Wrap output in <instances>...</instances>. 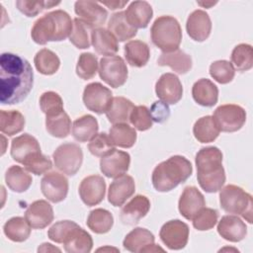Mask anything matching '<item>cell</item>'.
Here are the masks:
<instances>
[{"label": "cell", "mask_w": 253, "mask_h": 253, "mask_svg": "<svg viewBox=\"0 0 253 253\" xmlns=\"http://www.w3.org/2000/svg\"><path fill=\"white\" fill-rule=\"evenodd\" d=\"M34 84L30 62L18 54L4 52L0 57V102L14 105L24 101Z\"/></svg>", "instance_id": "1"}, {"label": "cell", "mask_w": 253, "mask_h": 253, "mask_svg": "<svg viewBox=\"0 0 253 253\" xmlns=\"http://www.w3.org/2000/svg\"><path fill=\"white\" fill-rule=\"evenodd\" d=\"M195 161L200 187L207 193L219 191L225 182L221 151L215 146L204 147L198 151Z\"/></svg>", "instance_id": "2"}, {"label": "cell", "mask_w": 253, "mask_h": 253, "mask_svg": "<svg viewBox=\"0 0 253 253\" xmlns=\"http://www.w3.org/2000/svg\"><path fill=\"white\" fill-rule=\"evenodd\" d=\"M72 29L73 21L68 13L63 10H55L42 16L34 23L31 37L38 44L61 42L70 37Z\"/></svg>", "instance_id": "3"}, {"label": "cell", "mask_w": 253, "mask_h": 253, "mask_svg": "<svg viewBox=\"0 0 253 253\" xmlns=\"http://www.w3.org/2000/svg\"><path fill=\"white\" fill-rule=\"evenodd\" d=\"M192 164L186 157L174 155L154 168L152 185L158 192H169L184 183L192 175Z\"/></svg>", "instance_id": "4"}, {"label": "cell", "mask_w": 253, "mask_h": 253, "mask_svg": "<svg viewBox=\"0 0 253 253\" xmlns=\"http://www.w3.org/2000/svg\"><path fill=\"white\" fill-rule=\"evenodd\" d=\"M151 41L163 52L174 51L179 48L182 41V29L172 16H160L152 24Z\"/></svg>", "instance_id": "5"}, {"label": "cell", "mask_w": 253, "mask_h": 253, "mask_svg": "<svg viewBox=\"0 0 253 253\" xmlns=\"http://www.w3.org/2000/svg\"><path fill=\"white\" fill-rule=\"evenodd\" d=\"M219 203L224 211L241 215L249 223H252V197L242 188L236 185H227L220 189Z\"/></svg>", "instance_id": "6"}, {"label": "cell", "mask_w": 253, "mask_h": 253, "mask_svg": "<svg viewBox=\"0 0 253 253\" xmlns=\"http://www.w3.org/2000/svg\"><path fill=\"white\" fill-rule=\"evenodd\" d=\"M55 167L62 173L73 176L75 175L83 162V152L81 147L72 142L60 144L52 154Z\"/></svg>", "instance_id": "7"}, {"label": "cell", "mask_w": 253, "mask_h": 253, "mask_svg": "<svg viewBox=\"0 0 253 253\" xmlns=\"http://www.w3.org/2000/svg\"><path fill=\"white\" fill-rule=\"evenodd\" d=\"M212 118L219 131L234 132L239 130L245 124L246 112L238 105L226 104L217 107Z\"/></svg>", "instance_id": "8"}, {"label": "cell", "mask_w": 253, "mask_h": 253, "mask_svg": "<svg viewBox=\"0 0 253 253\" xmlns=\"http://www.w3.org/2000/svg\"><path fill=\"white\" fill-rule=\"evenodd\" d=\"M98 71L100 78L113 88L123 86L127 79L126 64L119 55L101 58Z\"/></svg>", "instance_id": "9"}, {"label": "cell", "mask_w": 253, "mask_h": 253, "mask_svg": "<svg viewBox=\"0 0 253 253\" xmlns=\"http://www.w3.org/2000/svg\"><path fill=\"white\" fill-rule=\"evenodd\" d=\"M113 99L112 92L99 82L88 84L83 92V103L85 107L96 114L106 113Z\"/></svg>", "instance_id": "10"}, {"label": "cell", "mask_w": 253, "mask_h": 253, "mask_svg": "<svg viewBox=\"0 0 253 253\" xmlns=\"http://www.w3.org/2000/svg\"><path fill=\"white\" fill-rule=\"evenodd\" d=\"M162 242L171 250L183 249L189 239V226L180 219L164 223L159 232Z\"/></svg>", "instance_id": "11"}, {"label": "cell", "mask_w": 253, "mask_h": 253, "mask_svg": "<svg viewBox=\"0 0 253 253\" xmlns=\"http://www.w3.org/2000/svg\"><path fill=\"white\" fill-rule=\"evenodd\" d=\"M74 11L85 25L91 30L100 28L105 24L108 12L98 2L94 1H76L74 4Z\"/></svg>", "instance_id": "12"}, {"label": "cell", "mask_w": 253, "mask_h": 253, "mask_svg": "<svg viewBox=\"0 0 253 253\" xmlns=\"http://www.w3.org/2000/svg\"><path fill=\"white\" fill-rule=\"evenodd\" d=\"M155 92L160 101L167 105H174L182 99V83L174 73H164L155 84Z\"/></svg>", "instance_id": "13"}, {"label": "cell", "mask_w": 253, "mask_h": 253, "mask_svg": "<svg viewBox=\"0 0 253 253\" xmlns=\"http://www.w3.org/2000/svg\"><path fill=\"white\" fill-rule=\"evenodd\" d=\"M42 195L51 203L63 201L68 193V180L58 172L46 173L41 181Z\"/></svg>", "instance_id": "14"}, {"label": "cell", "mask_w": 253, "mask_h": 253, "mask_svg": "<svg viewBox=\"0 0 253 253\" xmlns=\"http://www.w3.org/2000/svg\"><path fill=\"white\" fill-rule=\"evenodd\" d=\"M106 193V182L100 175H91L84 178L79 185V196L82 202L93 207L100 204Z\"/></svg>", "instance_id": "15"}, {"label": "cell", "mask_w": 253, "mask_h": 253, "mask_svg": "<svg viewBox=\"0 0 253 253\" xmlns=\"http://www.w3.org/2000/svg\"><path fill=\"white\" fill-rule=\"evenodd\" d=\"M130 156L127 152L116 148L109 154L101 157V172L108 178H117L124 175L129 167Z\"/></svg>", "instance_id": "16"}, {"label": "cell", "mask_w": 253, "mask_h": 253, "mask_svg": "<svg viewBox=\"0 0 253 253\" xmlns=\"http://www.w3.org/2000/svg\"><path fill=\"white\" fill-rule=\"evenodd\" d=\"M52 207L44 200L33 202L25 212V218L34 229H42L53 220Z\"/></svg>", "instance_id": "17"}, {"label": "cell", "mask_w": 253, "mask_h": 253, "mask_svg": "<svg viewBox=\"0 0 253 253\" xmlns=\"http://www.w3.org/2000/svg\"><path fill=\"white\" fill-rule=\"evenodd\" d=\"M135 191L134 180L129 175H121L111 183L108 192V201L114 207L123 206Z\"/></svg>", "instance_id": "18"}, {"label": "cell", "mask_w": 253, "mask_h": 253, "mask_svg": "<svg viewBox=\"0 0 253 253\" xmlns=\"http://www.w3.org/2000/svg\"><path fill=\"white\" fill-rule=\"evenodd\" d=\"M186 30L190 38L194 41H206L211 31V21L208 13L203 10H195L192 12L187 19Z\"/></svg>", "instance_id": "19"}, {"label": "cell", "mask_w": 253, "mask_h": 253, "mask_svg": "<svg viewBox=\"0 0 253 253\" xmlns=\"http://www.w3.org/2000/svg\"><path fill=\"white\" fill-rule=\"evenodd\" d=\"M206 206L204 195L193 186L186 187L179 199L178 208L180 213L186 219H193V217Z\"/></svg>", "instance_id": "20"}, {"label": "cell", "mask_w": 253, "mask_h": 253, "mask_svg": "<svg viewBox=\"0 0 253 253\" xmlns=\"http://www.w3.org/2000/svg\"><path fill=\"white\" fill-rule=\"evenodd\" d=\"M217 232L227 241L239 242L245 238L247 226L237 215H224L218 221Z\"/></svg>", "instance_id": "21"}, {"label": "cell", "mask_w": 253, "mask_h": 253, "mask_svg": "<svg viewBox=\"0 0 253 253\" xmlns=\"http://www.w3.org/2000/svg\"><path fill=\"white\" fill-rule=\"evenodd\" d=\"M150 209V202L143 195L134 196L121 211V220L125 224H135L144 217Z\"/></svg>", "instance_id": "22"}, {"label": "cell", "mask_w": 253, "mask_h": 253, "mask_svg": "<svg viewBox=\"0 0 253 253\" xmlns=\"http://www.w3.org/2000/svg\"><path fill=\"white\" fill-rule=\"evenodd\" d=\"M38 152H41L40 143L36 137L29 133L21 134L12 140L11 156L15 161L21 164Z\"/></svg>", "instance_id": "23"}, {"label": "cell", "mask_w": 253, "mask_h": 253, "mask_svg": "<svg viewBox=\"0 0 253 253\" xmlns=\"http://www.w3.org/2000/svg\"><path fill=\"white\" fill-rule=\"evenodd\" d=\"M62 244L68 253H88L92 250L93 239L86 230L76 224L67 233Z\"/></svg>", "instance_id": "24"}, {"label": "cell", "mask_w": 253, "mask_h": 253, "mask_svg": "<svg viewBox=\"0 0 253 253\" xmlns=\"http://www.w3.org/2000/svg\"><path fill=\"white\" fill-rule=\"evenodd\" d=\"M152 8L146 1H133L125 11L127 23L136 30L146 28L152 18Z\"/></svg>", "instance_id": "25"}, {"label": "cell", "mask_w": 253, "mask_h": 253, "mask_svg": "<svg viewBox=\"0 0 253 253\" xmlns=\"http://www.w3.org/2000/svg\"><path fill=\"white\" fill-rule=\"evenodd\" d=\"M91 42L96 52L101 55L112 56L119 50L117 39L109 30L104 28L91 31Z\"/></svg>", "instance_id": "26"}, {"label": "cell", "mask_w": 253, "mask_h": 253, "mask_svg": "<svg viewBox=\"0 0 253 253\" xmlns=\"http://www.w3.org/2000/svg\"><path fill=\"white\" fill-rule=\"evenodd\" d=\"M192 95L196 103L204 107H212L218 99V89L215 84L207 78L199 79L194 83Z\"/></svg>", "instance_id": "27"}, {"label": "cell", "mask_w": 253, "mask_h": 253, "mask_svg": "<svg viewBox=\"0 0 253 253\" xmlns=\"http://www.w3.org/2000/svg\"><path fill=\"white\" fill-rule=\"evenodd\" d=\"M157 63L160 66H169L179 74H185L192 67V58L188 53L178 48L174 51L162 52Z\"/></svg>", "instance_id": "28"}, {"label": "cell", "mask_w": 253, "mask_h": 253, "mask_svg": "<svg viewBox=\"0 0 253 253\" xmlns=\"http://www.w3.org/2000/svg\"><path fill=\"white\" fill-rule=\"evenodd\" d=\"M154 235L146 228L136 227L127 233L123 241L125 249L130 252H144V250L154 243Z\"/></svg>", "instance_id": "29"}, {"label": "cell", "mask_w": 253, "mask_h": 253, "mask_svg": "<svg viewBox=\"0 0 253 253\" xmlns=\"http://www.w3.org/2000/svg\"><path fill=\"white\" fill-rule=\"evenodd\" d=\"M134 105L125 97H114L106 111L107 119L112 124L126 123Z\"/></svg>", "instance_id": "30"}, {"label": "cell", "mask_w": 253, "mask_h": 253, "mask_svg": "<svg viewBox=\"0 0 253 253\" xmlns=\"http://www.w3.org/2000/svg\"><path fill=\"white\" fill-rule=\"evenodd\" d=\"M125 57L129 65L142 67L149 60L150 50L147 43L142 41H129L125 44Z\"/></svg>", "instance_id": "31"}, {"label": "cell", "mask_w": 253, "mask_h": 253, "mask_svg": "<svg viewBox=\"0 0 253 253\" xmlns=\"http://www.w3.org/2000/svg\"><path fill=\"white\" fill-rule=\"evenodd\" d=\"M99 126L95 117L84 115L73 122L72 135L79 142L91 140L98 132Z\"/></svg>", "instance_id": "32"}, {"label": "cell", "mask_w": 253, "mask_h": 253, "mask_svg": "<svg viewBox=\"0 0 253 253\" xmlns=\"http://www.w3.org/2000/svg\"><path fill=\"white\" fill-rule=\"evenodd\" d=\"M5 182L10 190L16 193L26 192L32 185L33 178L28 170L21 166L12 165L5 174Z\"/></svg>", "instance_id": "33"}, {"label": "cell", "mask_w": 253, "mask_h": 253, "mask_svg": "<svg viewBox=\"0 0 253 253\" xmlns=\"http://www.w3.org/2000/svg\"><path fill=\"white\" fill-rule=\"evenodd\" d=\"M108 30L114 35L119 42L130 40L136 36L137 30L131 27L125 16V12H117L113 14L108 23Z\"/></svg>", "instance_id": "34"}, {"label": "cell", "mask_w": 253, "mask_h": 253, "mask_svg": "<svg viewBox=\"0 0 253 253\" xmlns=\"http://www.w3.org/2000/svg\"><path fill=\"white\" fill-rule=\"evenodd\" d=\"M219 129L216 126L211 116L200 118L194 125L193 133L195 138L202 143L212 142L219 134Z\"/></svg>", "instance_id": "35"}, {"label": "cell", "mask_w": 253, "mask_h": 253, "mask_svg": "<svg viewBox=\"0 0 253 253\" xmlns=\"http://www.w3.org/2000/svg\"><path fill=\"white\" fill-rule=\"evenodd\" d=\"M109 136L114 145L122 148H129L136 141V131L126 123L115 124L110 128Z\"/></svg>", "instance_id": "36"}, {"label": "cell", "mask_w": 253, "mask_h": 253, "mask_svg": "<svg viewBox=\"0 0 253 253\" xmlns=\"http://www.w3.org/2000/svg\"><path fill=\"white\" fill-rule=\"evenodd\" d=\"M31 226L26 218L14 216L7 220L3 226L4 234L8 239L14 242H23L27 240L31 234Z\"/></svg>", "instance_id": "37"}, {"label": "cell", "mask_w": 253, "mask_h": 253, "mask_svg": "<svg viewBox=\"0 0 253 253\" xmlns=\"http://www.w3.org/2000/svg\"><path fill=\"white\" fill-rule=\"evenodd\" d=\"M25 117L19 111L2 110L0 112V129L2 133L8 136L22 131L25 127Z\"/></svg>", "instance_id": "38"}, {"label": "cell", "mask_w": 253, "mask_h": 253, "mask_svg": "<svg viewBox=\"0 0 253 253\" xmlns=\"http://www.w3.org/2000/svg\"><path fill=\"white\" fill-rule=\"evenodd\" d=\"M113 224V214L105 209H95L91 211L87 218L88 227L93 232L98 234H104L109 232Z\"/></svg>", "instance_id": "39"}, {"label": "cell", "mask_w": 253, "mask_h": 253, "mask_svg": "<svg viewBox=\"0 0 253 253\" xmlns=\"http://www.w3.org/2000/svg\"><path fill=\"white\" fill-rule=\"evenodd\" d=\"M45 128L47 132L54 137H66L71 130L70 118L64 111L54 116H46Z\"/></svg>", "instance_id": "40"}, {"label": "cell", "mask_w": 253, "mask_h": 253, "mask_svg": "<svg viewBox=\"0 0 253 253\" xmlns=\"http://www.w3.org/2000/svg\"><path fill=\"white\" fill-rule=\"evenodd\" d=\"M34 62L37 70L43 75L54 74L60 66V60L58 56L47 48H42L38 51L35 55Z\"/></svg>", "instance_id": "41"}, {"label": "cell", "mask_w": 253, "mask_h": 253, "mask_svg": "<svg viewBox=\"0 0 253 253\" xmlns=\"http://www.w3.org/2000/svg\"><path fill=\"white\" fill-rule=\"evenodd\" d=\"M231 64L238 71H247L253 66V49L250 44H237L231 52Z\"/></svg>", "instance_id": "42"}, {"label": "cell", "mask_w": 253, "mask_h": 253, "mask_svg": "<svg viewBox=\"0 0 253 253\" xmlns=\"http://www.w3.org/2000/svg\"><path fill=\"white\" fill-rule=\"evenodd\" d=\"M97 56L91 52H83L78 58L76 65V74L84 80L91 79L98 71Z\"/></svg>", "instance_id": "43"}, {"label": "cell", "mask_w": 253, "mask_h": 253, "mask_svg": "<svg viewBox=\"0 0 253 253\" xmlns=\"http://www.w3.org/2000/svg\"><path fill=\"white\" fill-rule=\"evenodd\" d=\"M210 74L216 82L227 84L234 78L235 69L231 62L227 60H216L211 64Z\"/></svg>", "instance_id": "44"}, {"label": "cell", "mask_w": 253, "mask_h": 253, "mask_svg": "<svg viewBox=\"0 0 253 253\" xmlns=\"http://www.w3.org/2000/svg\"><path fill=\"white\" fill-rule=\"evenodd\" d=\"M40 107L45 116H54L64 111L61 97L53 91H47L42 94L40 98Z\"/></svg>", "instance_id": "45"}, {"label": "cell", "mask_w": 253, "mask_h": 253, "mask_svg": "<svg viewBox=\"0 0 253 253\" xmlns=\"http://www.w3.org/2000/svg\"><path fill=\"white\" fill-rule=\"evenodd\" d=\"M218 212L216 210L204 207L193 217V226L200 231L209 230L211 229L216 224Z\"/></svg>", "instance_id": "46"}, {"label": "cell", "mask_w": 253, "mask_h": 253, "mask_svg": "<svg viewBox=\"0 0 253 253\" xmlns=\"http://www.w3.org/2000/svg\"><path fill=\"white\" fill-rule=\"evenodd\" d=\"M88 30H91L87 25H85L80 19L75 18L73 20V29L69 37V41L77 48L85 49L90 46V40L88 35Z\"/></svg>", "instance_id": "47"}, {"label": "cell", "mask_w": 253, "mask_h": 253, "mask_svg": "<svg viewBox=\"0 0 253 253\" xmlns=\"http://www.w3.org/2000/svg\"><path fill=\"white\" fill-rule=\"evenodd\" d=\"M88 149L94 156L103 157L112 152L115 149V145L106 132H100L90 140Z\"/></svg>", "instance_id": "48"}, {"label": "cell", "mask_w": 253, "mask_h": 253, "mask_svg": "<svg viewBox=\"0 0 253 253\" xmlns=\"http://www.w3.org/2000/svg\"><path fill=\"white\" fill-rule=\"evenodd\" d=\"M23 165L25 166L26 170L36 175L47 173V171H49L52 167L50 159L47 156L43 155L42 152L35 153L34 155L26 159L23 162Z\"/></svg>", "instance_id": "49"}, {"label": "cell", "mask_w": 253, "mask_h": 253, "mask_svg": "<svg viewBox=\"0 0 253 253\" xmlns=\"http://www.w3.org/2000/svg\"><path fill=\"white\" fill-rule=\"evenodd\" d=\"M129 122L140 131L149 129L153 123L150 112L145 106H134L129 116Z\"/></svg>", "instance_id": "50"}, {"label": "cell", "mask_w": 253, "mask_h": 253, "mask_svg": "<svg viewBox=\"0 0 253 253\" xmlns=\"http://www.w3.org/2000/svg\"><path fill=\"white\" fill-rule=\"evenodd\" d=\"M60 2L53 1H27L18 0L16 1V6L18 10L26 15L27 17H35L44 9L51 8L58 5Z\"/></svg>", "instance_id": "51"}, {"label": "cell", "mask_w": 253, "mask_h": 253, "mask_svg": "<svg viewBox=\"0 0 253 253\" xmlns=\"http://www.w3.org/2000/svg\"><path fill=\"white\" fill-rule=\"evenodd\" d=\"M77 223L72 220H60L55 222L47 231V236L50 240L56 243H62L67 233Z\"/></svg>", "instance_id": "52"}, {"label": "cell", "mask_w": 253, "mask_h": 253, "mask_svg": "<svg viewBox=\"0 0 253 253\" xmlns=\"http://www.w3.org/2000/svg\"><path fill=\"white\" fill-rule=\"evenodd\" d=\"M150 115L152 121L156 123H164L170 116V110L167 104L163 103L162 101H156L152 104L150 108Z\"/></svg>", "instance_id": "53"}, {"label": "cell", "mask_w": 253, "mask_h": 253, "mask_svg": "<svg viewBox=\"0 0 253 253\" xmlns=\"http://www.w3.org/2000/svg\"><path fill=\"white\" fill-rule=\"evenodd\" d=\"M103 5L107 6L109 9L111 10H116V9H119V8H123L126 3H127V0L126 1H111V2H101Z\"/></svg>", "instance_id": "54"}, {"label": "cell", "mask_w": 253, "mask_h": 253, "mask_svg": "<svg viewBox=\"0 0 253 253\" xmlns=\"http://www.w3.org/2000/svg\"><path fill=\"white\" fill-rule=\"evenodd\" d=\"M38 251L39 252H48V251H57V252H60V249L59 248H56V247H53L50 243H43L42 244L39 248H38Z\"/></svg>", "instance_id": "55"}, {"label": "cell", "mask_w": 253, "mask_h": 253, "mask_svg": "<svg viewBox=\"0 0 253 253\" xmlns=\"http://www.w3.org/2000/svg\"><path fill=\"white\" fill-rule=\"evenodd\" d=\"M199 5L203 6V7H206V8H210L211 6L216 4V2H198Z\"/></svg>", "instance_id": "56"}, {"label": "cell", "mask_w": 253, "mask_h": 253, "mask_svg": "<svg viewBox=\"0 0 253 253\" xmlns=\"http://www.w3.org/2000/svg\"><path fill=\"white\" fill-rule=\"evenodd\" d=\"M105 250H116V251H119L118 249H115V248H108V247H106V248H100V249H98L97 251H105Z\"/></svg>", "instance_id": "57"}]
</instances>
